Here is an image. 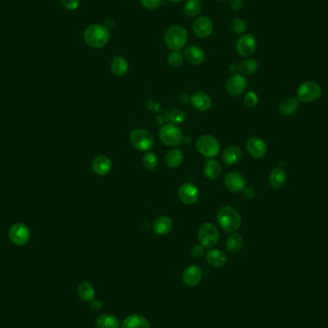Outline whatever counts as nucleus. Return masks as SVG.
Instances as JSON below:
<instances>
[{"label": "nucleus", "instance_id": "nucleus-21", "mask_svg": "<svg viewBox=\"0 0 328 328\" xmlns=\"http://www.w3.org/2000/svg\"><path fill=\"white\" fill-rule=\"evenodd\" d=\"M173 228V221L168 216H160L154 221L153 229L158 235H166Z\"/></svg>", "mask_w": 328, "mask_h": 328}, {"label": "nucleus", "instance_id": "nucleus-47", "mask_svg": "<svg viewBox=\"0 0 328 328\" xmlns=\"http://www.w3.org/2000/svg\"><path fill=\"white\" fill-rule=\"evenodd\" d=\"M218 1H222V2H224V1H226V0H218Z\"/></svg>", "mask_w": 328, "mask_h": 328}, {"label": "nucleus", "instance_id": "nucleus-8", "mask_svg": "<svg viewBox=\"0 0 328 328\" xmlns=\"http://www.w3.org/2000/svg\"><path fill=\"white\" fill-rule=\"evenodd\" d=\"M199 240L201 245L205 248H212L214 247L220 238L218 228L215 225L210 223H205L200 226L199 228Z\"/></svg>", "mask_w": 328, "mask_h": 328}, {"label": "nucleus", "instance_id": "nucleus-10", "mask_svg": "<svg viewBox=\"0 0 328 328\" xmlns=\"http://www.w3.org/2000/svg\"><path fill=\"white\" fill-rule=\"evenodd\" d=\"M30 230L23 224H15L12 225L9 230L10 240L17 246H24L30 240Z\"/></svg>", "mask_w": 328, "mask_h": 328}, {"label": "nucleus", "instance_id": "nucleus-17", "mask_svg": "<svg viewBox=\"0 0 328 328\" xmlns=\"http://www.w3.org/2000/svg\"><path fill=\"white\" fill-rule=\"evenodd\" d=\"M190 102L199 112H206L211 107V98L204 91H196L191 95Z\"/></svg>", "mask_w": 328, "mask_h": 328}, {"label": "nucleus", "instance_id": "nucleus-33", "mask_svg": "<svg viewBox=\"0 0 328 328\" xmlns=\"http://www.w3.org/2000/svg\"><path fill=\"white\" fill-rule=\"evenodd\" d=\"M202 7L200 0H188L184 5V14L188 17H196L201 13Z\"/></svg>", "mask_w": 328, "mask_h": 328}, {"label": "nucleus", "instance_id": "nucleus-36", "mask_svg": "<svg viewBox=\"0 0 328 328\" xmlns=\"http://www.w3.org/2000/svg\"><path fill=\"white\" fill-rule=\"evenodd\" d=\"M231 28L235 34L242 35V34H244L245 31L247 29V24L242 19H235L231 23Z\"/></svg>", "mask_w": 328, "mask_h": 328}, {"label": "nucleus", "instance_id": "nucleus-38", "mask_svg": "<svg viewBox=\"0 0 328 328\" xmlns=\"http://www.w3.org/2000/svg\"><path fill=\"white\" fill-rule=\"evenodd\" d=\"M184 119H185V113H183L181 110L176 109L170 113V120L175 125L183 122Z\"/></svg>", "mask_w": 328, "mask_h": 328}, {"label": "nucleus", "instance_id": "nucleus-23", "mask_svg": "<svg viewBox=\"0 0 328 328\" xmlns=\"http://www.w3.org/2000/svg\"><path fill=\"white\" fill-rule=\"evenodd\" d=\"M206 257L207 262L215 268H221L225 266L226 263V256L225 253L222 252L221 250H217V249L209 250L206 253Z\"/></svg>", "mask_w": 328, "mask_h": 328}, {"label": "nucleus", "instance_id": "nucleus-9", "mask_svg": "<svg viewBox=\"0 0 328 328\" xmlns=\"http://www.w3.org/2000/svg\"><path fill=\"white\" fill-rule=\"evenodd\" d=\"M256 48H257V40L252 34H245L238 38L236 42V50L241 56H252L255 52Z\"/></svg>", "mask_w": 328, "mask_h": 328}, {"label": "nucleus", "instance_id": "nucleus-39", "mask_svg": "<svg viewBox=\"0 0 328 328\" xmlns=\"http://www.w3.org/2000/svg\"><path fill=\"white\" fill-rule=\"evenodd\" d=\"M140 3L145 9L155 10L162 4V0H140Z\"/></svg>", "mask_w": 328, "mask_h": 328}, {"label": "nucleus", "instance_id": "nucleus-32", "mask_svg": "<svg viewBox=\"0 0 328 328\" xmlns=\"http://www.w3.org/2000/svg\"><path fill=\"white\" fill-rule=\"evenodd\" d=\"M257 69H258V63L253 59L244 60L237 66V70L241 74H245V75H252L257 71Z\"/></svg>", "mask_w": 328, "mask_h": 328}, {"label": "nucleus", "instance_id": "nucleus-37", "mask_svg": "<svg viewBox=\"0 0 328 328\" xmlns=\"http://www.w3.org/2000/svg\"><path fill=\"white\" fill-rule=\"evenodd\" d=\"M258 101H259V99H258L257 94L253 92V91H249L245 96V105H246V107H248L250 109L255 108L257 106V104H258Z\"/></svg>", "mask_w": 328, "mask_h": 328}, {"label": "nucleus", "instance_id": "nucleus-24", "mask_svg": "<svg viewBox=\"0 0 328 328\" xmlns=\"http://www.w3.org/2000/svg\"><path fill=\"white\" fill-rule=\"evenodd\" d=\"M222 159L225 164L233 165L242 159V151L237 146H229L224 151Z\"/></svg>", "mask_w": 328, "mask_h": 328}, {"label": "nucleus", "instance_id": "nucleus-14", "mask_svg": "<svg viewBox=\"0 0 328 328\" xmlns=\"http://www.w3.org/2000/svg\"><path fill=\"white\" fill-rule=\"evenodd\" d=\"M224 183L227 190L237 193L246 188V178L238 172H230L225 176Z\"/></svg>", "mask_w": 328, "mask_h": 328}, {"label": "nucleus", "instance_id": "nucleus-1", "mask_svg": "<svg viewBox=\"0 0 328 328\" xmlns=\"http://www.w3.org/2000/svg\"><path fill=\"white\" fill-rule=\"evenodd\" d=\"M217 221L220 226L226 232H235L242 223L241 215L235 207L223 206L217 213Z\"/></svg>", "mask_w": 328, "mask_h": 328}, {"label": "nucleus", "instance_id": "nucleus-42", "mask_svg": "<svg viewBox=\"0 0 328 328\" xmlns=\"http://www.w3.org/2000/svg\"><path fill=\"white\" fill-rule=\"evenodd\" d=\"M243 5H244L243 0H230V3H229L230 8L233 11H239V10L242 9Z\"/></svg>", "mask_w": 328, "mask_h": 328}, {"label": "nucleus", "instance_id": "nucleus-22", "mask_svg": "<svg viewBox=\"0 0 328 328\" xmlns=\"http://www.w3.org/2000/svg\"><path fill=\"white\" fill-rule=\"evenodd\" d=\"M183 160H184L183 152L178 148L171 149L165 156V163L169 168L179 167L182 164Z\"/></svg>", "mask_w": 328, "mask_h": 328}, {"label": "nucleus", "instance_id": "nucleus-19", "mask_svg": "<svg viewBox=\"0 0 328 328\" xmlns=\"http://www.w3.org/2000/svg\"><path fill=\"white\" fill-rule=\"evenodd\" d=\"M112 160L106 156H98L92 162L94 173L98 176H106L112 170Z\"/></svg>", "mask_w": 328, "mask_h": 328}, {"label": "nucleus", "instance_id": "nucleus-35", "mask_svg": "<svg viewBox=\"0 0 328 328\" xmlns=\"http://www.w3.org/2000/svg\"><path fill=\"white\" fill-rule=\"evenodd\" d=\"M184 57L178 51H173L169 54L168 63L170 66L174 68H178L183 64Z\"/></svg>", "mask_w": 328, "mask_h": 328}, {"label": "nucleus", "instance_id": "nucleus-2", "mask_svg": "<svg viewBox=\"0 0 328 328\" xmlns=\"http://www.w3.org/2000/svg\"><path fill=\"white\" fill-rule=\"evenodd\" d=\"M111 37L110 31L105 25L94 24L85 29L84 38L85 43L92 48H102L105 46Z\"/></svg>", "mask_w": 328, "mask_h": 328}, {"label": "nucleus", "instance_id": "nucleus-29", "mask_svg": "<svg viewBox=\"0 0 328 328\" xmlns=\"http://www.w3.org/2000/svg\"><path fill=\"white\" fill-rule=\"evenodd\" d=\"M243 244H244V241H243L242 236L238 233H232V235H229V237L227 238L226 243H225V248L228 253H237L242 250Z\"/></svg>", "mask_w": 328, "mask_h": 328}, {"label": "nucleus", "instance_id": "nucleus-15", "mask_svg": "<svg viewBox=\"0 0 328 328\" xmlns=\"http://www.w3.org/2000/svg\"><path fill=\"white\" fill-rule=\"evenodd\" d=\"M192 28L198 38H206L211 35L213 31V23L211 19L206 17H200L194 21Z\"/></svg>", "mask_w": 328, "mask_h": 328}, {"label": "nucleus", "instance_id": "nucleus-46", "mask_svg": "<svg viewBox=\"0 0 328 328\" xmlns=\"http://www.w3.org/2000/svg\"><path fill=\"white\" fill-rule=\"evenodd\" d=\"M169 2H172V3H178V2H181L182 0H167Z\"/></svg>", "mask_w": 328, "mask_h": 328}, {"label": "nucleus", "instance_id": "nucleus-6", "mask_svg": "<svg viewBox=\"0 0 328 328\" xmlns=\"http://www.w3.org/2000/svg\"><path fill=\"white\" fill-rule=\"evenodd\" d=\"M160 139L164 145L169 147H177L182 141V132L175 124H166L159 132Z\"/></svg>", "mask_w": 328, "mask_h": 328}, {"label": "nucleus", "instance_id": "nucleus-4", "mask_svg": "<svg viewBox=\"0 0 328 328\" xmlns=\"http://www.w3.org/2000/svg\"><path fill=\"white\" fill-rule=\"evenodd\" d=\"M132 147L140 152H149L155 145V138L150 131L145 129H135L130 134Z\"/></svg>", "mask_w": 328, "mask_h": 328}, {"label": "nucleus", "instance_id": "nucleus-44", "mask_svg": "<svg viewBox=\"0 0 328 328\" xmlns=\"http://www.w3.org/2000/svg\"><path fill=\"white\" fill-rule=\"evenodd\" d=\"M90 307L95 311H100L103 308V303L101 300H95L94 299L91 302H90Z\"/></svg>", "mask_w": 328, "mask_h": 328}, {"label": "nucleus", "instance_id": "nucleus-26", "mask_svg": "<svg viewBox=\"0 0 328 328\" xmlns=\"http://www.w3.org/2000/svg\"><path fill=\"white\" fill-rule=\"evenodd\" d=\"M78 296L84 302H91L95 297V288L90 282H84L77 288Z\"/></svg>", "mask_w": 328, "mask_h": 328}, {"label": "nucleus", "instance_id": "nucleus-28", "mask_svg": "<svg viewBox=\"0 0 328 328\" xmlns=\"http://www.w3.org/2000/svg\"><path fill=\"white\" fill-rule=\"evenodd\" d=\"M96 326L98 328H119V319L111 314H102L96 319Z\"/></svg>", "mask_w": 328, "mask_h": 328}, {"label": "nucleus", "instance_id": "nucleus-18", "mask_svg": "<svg viewBox=\"0 0 328 328\" xmlns=\"http://www.w3.org/2000/svg\"><path fill=\"white\" fill-rule=\"evenodd\" d=\"M183 57L192 66H200L206 60L205 52L201 48L195 46V45H191V46L185 48Z\"/></svg>", "mask_w": 328, "mask_h": 328}, {"label": "nucleus", "instance_id": "nucleus-30", "mask_svg": "<svg viewBox=\"0 0 328 328\" xmlns=\"http://www.w3.org/2000/svg\"><path fill=\"white\" fill-rule=\"evenodd\" d=\"M300 107L298 98H287L279 105V112L283 115H291L296 113Z\"/></svg>", "mask_w": 328, "mask_h": 328}, {"label": "nucleus", "instance_id": "nucleus-5", "mask_svg": "<svg viewBox=\"0 0 328 328\" xmlns=\"http://www.w3.org/2000/svg\"><path fill=\"white\" fill-rule=\"evenodd\" d=\"M196 148L199 151V153L201 155H203L204 157L208 158V159H212L215 158L218 156L220 149H221V145L219 140L209 134H205L202 135L198 138L197 142H196Z\"/></svg>", "mask_w": 328, "mask_h": 328}, {"label": "nucleus", "instance_id": "nucleus-31", "mask_svg": "<svg viewBox=\"0 0 328 328\" xmlns=\"http://www.w3.org/2000/svg\"><path fill=\"white\" fill-rule=\"evenodd\" d=\"M205 174L209 179L216 180L222 174V167L216 160H209L205 165Z\"/></svg>", "mask_w": 328, "mask_h": 328}, {"label": "nucleus", "instance_id": "nucleus-41", "mask_svg": "<svg viewBox=\"0 0 328 328\" xmlns=\"http://www.w3.org/2000/svg\"><path fill=\"white\" fill-rule=\"evenodd\" d=\"M204 248L205 247L202 246V245H195L191 250V256L193 258H197V259L203 257L204 254H205V249Z\"/></svg>", "mask_w": 328, "mask_h": 328}, {"label": "nucleus", "instance_id": "nucleus-40", "mask_svg": "<svg viewBox=\"0 0 328 328\" xmlns=\"http://www.w3.org/2000/svg\"><path fill=\"white\" fill-rule=\"evenodd\" d=\"M61 4L69 11H74L78 9L80 6V0H61Z\"/></svg>", "mask_w": 328, "mask_h": 328}, {"label": "nucleus", "instance_id": "nucleus-11", "mask_svg": "<svg viewBox=\"0 0 328 328\" xmlns=\"http://www.w3.org/2000/svg\"><path fill=\"white\" fill-rule=\"evenodd\" d=\"M247 79L241 74H233L225 84V89L230 96L237 97L244 92L247 88Z\"/></svg>", "mask_w": 328, "mask_h": 328}, {"label": "nucleus", "instance_id": "nucleus-20", "mask_svg": "<svg viewBox=\"0 0 328 328\" xmlns=\"http://www.w3.org/2000/svg\"><path fill=\"white\" fill-rule=\"evenodd\" d=\"M121 328H151L150 321L142 315L133 314L123 320Z\"/></svg>", "mask_w": 328, "mask_h": 328}, {"label": "nucleus", "instance_id": "nucleus-12", "mask_svg": "<svg viewBox=\"0 0 328 328\" xmlns=\"http://www.w3.org/2000/svg\"><path fill=\"white\" fill-rule=\"evenodd\" d=\"M200 196L197 186L191 182H185L178 189V198L184 205L195 204Z\"/></svg>", "mask_w": 328, "mask_h": 328}, {"label": "nucleus", "instance_id": "nucleus-13", "mask_svg": "<svg viewBox=\"0 0 328 328\" xmlns=\"http://www.w3.org/2000/svg\"><path fill=\"white\" fill-rule=\"evenodd\" d=\"M246 149L253 159H261L267 151L268 147L266 142L259 137H251L246 143Z\"/></svg>", "mask_w": 328, "mask_h": 328}, {"label": "nucleus", "instance_id": "nucleus-43", "mask_svg": "<svg viewBox=\"0 0 328 328\" xmlns=\"http://www.w3.org/2000/svg\"><path fill=\"white\" fill-rule=\"evenodd\" d=\"M245 197L248 199H253L255 196V190L252 186H247L243 189Z\"/></svg>", "mask_w": 328, "mask_h": 328}, {"label": "nucleus", "instance_id": "nucleus-45", "mask_svg": "<svg viewBox=\"0 0 328 328\" xmlns=\"http://www.w3.org/2000/svg\"><path fill=\"white\" fill-rule=\"evenodd\" d=\"M188 99H189V97H188V94L186 93H183L181 94L180 96H179V100L182 102V103H186L188 101Z\"/></svg>", "mask_w": 328, "mask_h": 328}, {"label": "nucleus", "instance_id": "nucleus-7", "mask_svg": "<svg viewBox=\"0 0 328 328\" xmlns=\"http://www.w3.org/2000/svg\"><path fill=\"white\" fill-rule=\"evenodd\" d=\"M298 99L302 102L311 103L317 101L322 94L321 86L318 83L308 81L300 84L298 88Z\"/></svg>", "mask_w": 328, "mask_h": 328}, {"label": "nucleus", "instance_id": "nucleus-3", "mask_svg": "<svg viewBox=\"0 0 328 328\" xmlns=\"http://www.w3.org/2000/svg\"><path fill=\"white\" fill-rule=\"evenodd\" d=\"M188 40V33L185 28L179 25L169 27L164 34L165 44L174 51L183 48Z\"/></svg>", "mask_w": 328, "mask_h": 328}, {"label": "nucleus", "instance_id": "nucleus-25", "mask_svg": "<svg viewBox=\"0 0 328 328\" xmlns=\"http://www.w3.org/2000/svg\"><path fill=\"white\" fill-rule=\"evenodd\" d=\"M286 179H287L286 172L284 169L280 168V167L272 169V171L270 174V177H269L270 184L272 185V188H275V189L283 188L286 183Z\"/></svg>", "mask_w": 328, "mask_h": 328}, {"label": "nucleus", "instance_id": "nucleus-16", "mask_svg": "<svg viewBox=\"0 0 328 328\" xmlns=\"http://www.w3.org/2000/svg\"><path fill=\"white\" fill-rule=\"evenodd\" d=\"M202 278H203V271L199 266L196 265L189 266L182 273V282L188 287L197 286L198 284L202 282Z\"/></svg>", "mask_w": 328, "mask_h": 328}, {"label": "nucleus", "instance_id": "nucleus-34", "mask_svg": "<svg viewBox=\"0 0 328 328\" xmlns=\"http://www.w3.org/2000/svg\"><path fill=\"white\" fill-rule=\"evenodd\" d=\"M158 157L156 154L148 152L142 159V164L148 171H152L158 166Z\"/></svg>", "mask_w": 328, "mask_h": 328}, {"label": "nucleus", "instance_id": "nucleus-27", "mask_svg": "<svg viewBox=\"0 0 328 328\" xmlns=\"http://www.w3.org/2000/svg\"><path fill=\"white\" fill-rule=\"evenodd\" d=\"M111 70L114 75L122 77L127 74L129 70V64L124 57L116 56L112 61Z\"/></svg>", "mask_w": 328, "mask_h": 328}]
</instances>
